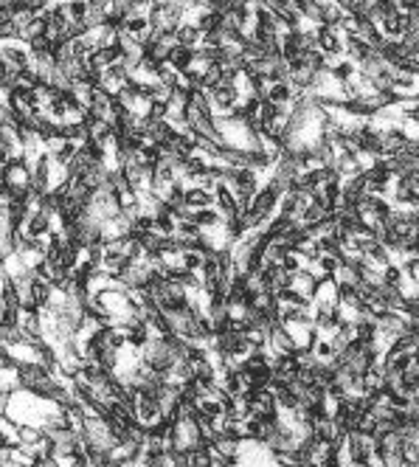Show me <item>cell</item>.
I'll return each instance as SVG.
<instances>
[{
  "instance_id": "1",
  "label": "cell",
  "mask_w": 419,
  "mask_h": 467,
  "mask_svg": "<svg viewBox=\"0 0 419 467\" xmlns=\"http://www.w3.org/2000/svg\"><path fill=\"white\" fill-rule=\"evenodd\" d=\"M17 380H20V388H26V391H31L37 397H45V399H48V391L56 383V377L42 363H20Z\"/></svg>"
},
{
  "instance_id": "2",
  "label": "cell",
  "mask_w": 419,
  "mask_h": 467,
  "mask_svg": "<svg viewBox=\"0 0 419 467\" xmlns=\"http://www.w3.org/2000/svg\"><path fill=\"white\" fill-rule=\"evenodd\" d=\"M172 445L180 453L197 450L203 448V434H200V422L197 420H177L172 428Z\"/></svg>"
},
{
  "instance_id": "3",
  "label": "cell",
  "mask_w": 419,
  "mask_h": 467,
  "mask_svg": "<svg viewBox=\"0 0 419 467\" xmlns=\"http://www.w3.org/2000/svg\"><path fill=\"white\" fill-rule=\"evenodd\" d=\"M267 349H270L273 355H278V358H285V355H296V352H299V344L293 341V335L287 332V326L282 324V326H276V329L270 332Z\"/></svg>"
},
{
  "instance_id": "4",
  "label": "cell",
  "mask_w": 419,
  "mask_h": 467,
  "mask_svg": "<svg viewBox=\"0 0 419 467\" xmlns=\"http://www.w3.org/2000/svg\"><path fill=\"white\" fill-rule=\"evenodd\" d=\"M318 276L310 271V268H304V271H299V274H293V290L296 293H301L304 299H315V290H318Z\"/></svg>"
},
{
  "instance_id": "5",
  "label": "cell",
  "mask_w": 419,
  "mask_h": 467,
  "mask_svg": "<svg viewBox=\"0 0 419 467\" xmlns=\"http://www.w3.org/2000/svg\"><path fill=\"white\" fill-rule=\"evenodd\" d=\"M214 191H208L203 186H189L186 189V206L189 209H212L214 206Z\"/></svg>"
},
{
  "instance_id": "6",
  "label": "cell",
  "mask_w": 419,
  "mask_h": 467,
  "mask_svg": "<svg viewBox=\"0 0 419 467\" xmlns=\"http://www.w3.org/2000/svg\"><path fill=\"white\" fill-rule=\"evenodd\" d=\"M150 338H152V326L150 324H135V326L127 329V344L135 347V349H144L150 344Z\"/></svg>"
},
{
  "instance_id": "7",
  "label": "cell",
  "mask_w": 419,
  "mask_h": 467,
  "mask_svg": "<svg viewBox=\"0 0 419 467\" xmlns=\"http://www.w3.org/2000/svg\"><path fill=\"white\" fill-rule=\"evenodd\" d=\"M335 282L340 285V287H358L361 282H363V274L355 268V264H340L338 268V274H335Z\"/></svg>"
},
{
  "instance_id": "8",
  "label": "cell",
  "mask_w": 419,
  "mask_h": 467,
  "mask_svg": "<svg viewBox=\"0 0 419 467\" xmlns=\"http://www.w3.org/2000/svg\"><path fill=\"white\" fill-rule=\"evenodd\" d=\"M175 34H177V42L186 45V48H200L203 45V34H200V29L194 23H183Z\"/></svg>"
},
{
  "instance_id": "9",
  "label": "cell",
  "mask_w": 419,
  "mask_h": 467,
  "mask_svg": "<svg viewBox=\"0 0 419 467\" xmlns=\"http://www.w3.org/2000/svg\"><path fill=\"white\" fill-rule=\"evenodd\" d=\"M194 54H197V48H186V45H177L175 51H172V56H169V62H172V68L175 71H189V65L194 62Z\"/></svg>"
},
{
  "instance_id": "10",
  "label": "cell",
  "mask_w": 419,
  "mask_h": 467,
  "mask_svg": "<svg viewBox=\"0 0 419 467\" xmlns=\"http://www.w3.org/2000/svg\"><path fill=\"white\" fill-rule=\"evenodd\" d=\"M310 349L315 352V358H318L321 363H332V361H338V349L332 347V341H329V338H318Z\"/></svg>"
},
{
  "instance_id": "11",
  "label": "cell",
  "mask_w": 419,
  "mask_h": 467,
  "mask_svg": "<svg viewBox=\"0 0 419 467\" xmlns=\"http://www.w3.org/2000/svg\"><path fill=\"white\" fill-rule=\"evenodd\" d=\"M29 51H31L34 56H42V54H54V42H51V37H48V34H42V37H34V40L29 42Z\"/></svg>"
},
{
  "instance_id": "12",
  "label": "cell",
  "mask_w": 419,
  "mask_h": 467,
  "mask_svg": "<svg viewBox=\"0 0 419 467\" xmlns=\"http://www.w3.org/2000/svg\"><path fill=\"white\" fill-rule=\"evenodd\" d=\"M299 9H301V17H307L310 23H318V26H321V3H318V0H304Z\"/></svg>"
},
{
  "instance_id": "13",
  "label": "cell",
  "mask_w": 419,
  "mask_h": 467,
  "mask_svg": "<svg viewBox=\"0 0 419 467\" xmlns=\"http://www.w3.org/2000/svg\"><path fill=\"white\" fill-rule=\"evenodd\" d=\"M65 9H68V15H71V20H85L88 9H90V0H71Z\"/></svg>"
},
{
  "instance_id": "14",
  "label": "cell",
  "mask_w": 419,
  "mask_h": 467,
  "mask_svg": "<svg viewBox=\"0 0 419 467\" xmlns=\"http://www.w3.org/2000/svg\"><path fill=\"white\" fill-rule=\"evenodd\" d=\"M416 102H419V93H416Z\"/></svg>"
}]
</instances>
